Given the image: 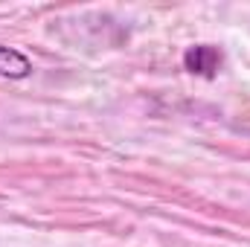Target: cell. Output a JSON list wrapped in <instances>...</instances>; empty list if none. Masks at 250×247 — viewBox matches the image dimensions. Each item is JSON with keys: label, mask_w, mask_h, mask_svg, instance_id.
Masks as SVG:
<instances>
[{"label": "cell", "mask_w": 250, "mask_h": 247, "mask_svg": "<svg viewBox=\"0 0 250 247\" xmlns=\"http://www.w3.org/2000/svg\"><path fill=\"white\" fill-rule=\"evenodd\" d=\"M221 62H224V56L212 44H195V47H189L184 53V67L192 76H201V79H212L218 73Z\"/></svg>", "instance_id": "6da1fadb"}, {"label": "cell", "mask_w": 250, "mask_h": 247, "mask_svg": "<svg viewBox=\"0 0 250 247\" xmlns=\"http://www.w3.org/2000/svg\"><path fill=\"white\" fill-rule=\"evenodd\" d=\"M0 76L3 79H26V76H32V62L21 50L0 44Z\"/></svg>", "instance_id": "7a4b0ae2"}]
</instances>
